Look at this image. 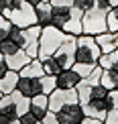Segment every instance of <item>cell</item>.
<instances>
[{
  "mask_svg": "<svg viewBox=\"0 0 118 124\" xmlns=\"http://www.w3.org/2000/svg\"><path fill=\"white\" fill-rule=\"evenodd\" d=\"M100 55H102V49H100L96 37L81 33L79 37H78V43H75V63H92V65H98Z\"/></svg>",
  "mask_w": 118,
  "mask_h": 124,
  "instance_id": "obj_1",
  "label": "cell"
},
{
  "mask_svg": "<svg viewBox=\"0 0 118 124\" xmlns=\"http://www.w3.org/2000/svg\"><path fill=\"white\" fill-rule=\"evenodd\" d=\"M65 37H67V33H63L61 29L45 27L41 31V39H39V59L51 57L59 49V45L65 41Z\"/></svg>",
  "mask_w": 118,
  "mask_h": 124,
  "instance_id": "obj_2",
  "label": "cell"
},
{
  "mask_svg": "<svg viewBox=\"0 0 118 124\" xmlns=\"http://www.w3.org/2000/svg\"><path fill=\"white\" fill-rule=\"evenodd\" d=\"M106 31H108V12L98 10V8H92L88 12H84V18H81V33L84 35L98 37Z\"/></svg>",
  "mask_w": 118,
  "mask_h": 124,
  "instance_id": "obj_3",
  "label": "cell"
},
{
  "mask_svg": "<svg viewBox=\"0 0 118 124\" xmlns=\"http://www.w3.org/2000/svg\"><path fill=\"white\" fill-rule=\"evenodd\" d=\"M6 18L14 24V27H20V29H27V27L37 24L35 6H31L27 0H16V4H14L12 10L6 14Z\"/></svg>",
  "mask_w": 118,
  "mask_h": 124,
  "instance_id": "obj_4",
  "label": "cell"
},
{
  "mask_svg": "<svg viewBox=\"0 0 118 124\" xmlns=\"http://www.w3.org/2000/svg\"><path fill=\"white\" fill-rule=\"evenodd\" d=\"M75 43H78V37L67 35L65 41L59 45V49L53 53V57L57 59V63L61 65V69L73 67V63H75Z\"/></svg>",
  "mask_w": 118,
  "mask_h": 124,
  "instance_id": "obj_5",
  "label": "cell"
},
{
  "mask_svg": "<svg viewBox=\"0 0 118 124\" xmlns=\"http://www.w3.org/2000/svg\"><path fill=\"white\" fill-rule=\"evenodd\" d=\"M84 114L90 118H98V120H104L108 110H112V100H110V92L106 98H92L90 102H86L84 106Z\"/></svg>",
  "mask_w": 118,
  "mask_h": 124,
  "instance_id": "obj_6",
  "label": "cell"
},
{
  "mask_svg": "<svg viewBox=\"0 0 118 124\" xmlns=\"http://www.w3.org/2000/svg\"><path fill=\"white\" fill-rule=\"evenodd\" d=\"M67 104H79L78 90H61V87H57L53 94H49V110L51 112H59Z\"/></svg>",
  "mask_w": 118,
  "mask_h": 124,
  "instance_id": "obj_7",
  "label": "cell"
},
{
  "mask_svg": "<svg viewBox=\"0 0 118 124\" xmlns=\"http://www.w3.org/2000/svg\"><path fill=\"white\" fill-rule=\"evenodd\" d=\"M41 29L39 24H33V27H27L24 29V43H23V49L27 51V55L31 59L39 57V39H41Z\"/></svg>",
  "mask_w": 118,
  "mask_h": 124,
  "instance_id": "obj_8",
  "label": "cell"
},
{
  "mask_svg": "<svg viewBox=\"0 0 118 124\" xmlns=\"http://www.w3.org/2000/svg\"><path fill=\"white\" fill-rule=\"evenodd\" d=\"M57 118H59V124H81L86 114L81 104H67L57 112Z\"/></svg>",
  "mask_w": 118,
  "mask_h": 124,
  "instance_id": "obj_9",
  "label": "cell"
},
{
  "mask_svg": "<svg viewBox=\"0 0 118 124\" xmlns=\"http://www.w3.org/2000/svg\"><path fill=\"white\" fill-rule=\"evenodd\" d=\"M16 92H20L27 98H35L41 94V77H23L18 73V84H16Z\"/></svg>",
  "mask_w": 118,
  "mask_h": 124,
  "instance_id": "obj_10",
  "label": "cell"
},
{
  "mask_svg": "<svg viewBox=\"0 0 118 124\" xmlns=\"http://www.w3.org/2000/svg\"><path fill=\"white\" fill-rule=\"evenodd\" d=\"M79 81H81V77L75 73L73 67L61 69L59 75H57V87H61V90H75L79 85Z\"/></svg>",
  "mask_w": 118,
  "mask_h": 124,
  "instance_id": "obj_11",
  "label": "cell"
},
{
  "mask_svg": "<svg viewBox=\"0 0 118 124\" xmlns=\"http://www.w3.org/2000/svg\"><path fill=\"white\" fill-rule=\"evenodd\" d=\"M98 41L102 53H110V51H116L118 49V31H106V33H102L96 37Z\"/></svg>",
  "mask_w": 118,
  "mask_h": 124,
  "instance_id": "obj_12",
  "label": "cell"
},
{
  "mask_svg": "<svg viewBox=\"0 0 118 124\" xmlns=\"http://www.w3.org/2000/svg\"><path fill=\"white\" fill-rule=\"evenodd\" d=\"M71 18V8L67 6H53V12H51V27L55 29H65V24L69 23Z\"/></svg>",
  "mask_w": 118,
  "mask_h": 124,
  "instance_id": "obj_13",
  "label": "cell"
},
{
  "mask_svg": "<svg viewBox=\"0 0 118 124\" xmlns=\"http://www.w3.org/2000/svg\"><path fill=\"white\" fill-rule=\"evenodd\" d=\"M31 112L39 118V122L43 120V116L49 112V96L45 94H39L35 98H31Z\"/></svg>",
  "mask_w": 118,
  "mask_h": 124,
  "instance_id": "obj_14",
  "label": "cell"
},
{
  "mask_svg": "<svg viewBox=\"0 0 118 124\" xmlns=\"http://www.w3.org/2000/svg\"><path fill=\"white\" fill-rule=\"evenodd\" d=\"M81 18H84V12L78 10L75 6H71V18H69V23L65 24L63 33L73 35V37H79L81 35Z\"/></svg>",
  "mask_w": 118,
  "mask_h": 124,
  "instance_id": "obj_15",
  "label": "cell"
},
{
  "mask_svg": "<svg viewBox=\"0 0 118 124\" xmlns=\"http://www.w3.org/2000/svg\"><path fill=\"white\" fill-rule=\"evenodd\" d=\"M51 12H53L51 2H41L35 6V16H37V24L41 29L51 27Z\"/></svg>",
  "mask_w": 118,
  "mask_h": 124,
  "instance_id": "obj_16",
  "label": "cell"
},
{
  "mask_svg": "<svg viewBox=\"0 0 118 124\" xmlns=\"http://www.w3.org/2000/svg\"><path fill=\"white\" fill-rule=\"evenodd\" d=\"M6 65H8V69H12V71H20L24 65L31 61V57L27 55V51L24 49H18L16 53H12V55H6Z\"/></svg>",
  "mask_w": 118,
  "mask_h": 124,
  "instance_id": "obj_17",
  "label": "cell"
},
{
  "mask_svg": "<svg viewBox=\"0 0 118 124\" xmlns=\"http://www.w3.org/2000/svg\"><path fill=\"white\" fill-rule=\"evenodd\" d=\"M16 84H18V71L8 69L6 73L0 77V92L2 94H12L16 90Z\"/></svg>",
  "mask_w": 118,
  "mask_h": 124,
  "instance_id": "obj_18",
  "label": "cell"
},
{
  "mask_svg": "<svg viewBox=\"0 0 118 124\" xmlns=\"http://www.w3.org/2000/svg\"><path fill=\"white\" fill-rule=\"evenodd\" d=\"M18 73L23 75V77H43V75H45V71H43V63H41V59H39V57H35V59H31L29 63L18 71Z\"/></svg>",
  "mask_w": 118,
  "mask_h": 124,
  "instance_id": "obj_19",
  "label": "cell"
},
{
  "mask_svg": "<svg viewBox=\"0 0 118 124\" xmlns=\"http://www.w3.org/2000/svg\"><path fill=\"white\" fill-rule=\"evenodd\" d=\"M100 85H104L108 92L118 90V71H116V69H102Z\"/></svg>",
  "mask_w": 118,
  "mask_h": 124,
  "instance_id": "obj_20",
  "label": "cell"
},
{
  "mask_svg": "<svg viewBox=\"0 0 118 124\" xmlns=\"http://www.w3.org/2000/svg\"><path fill=\"white\" fill-rule=\"evenodd\" d=\"M98 65L102 69H116L118 71V49L110 51V53H102L98 59Z\"/></svg>",
  "mask_w": 118,
  "mask_h": 124,
  "instance_id": "obj_21",
  "label": "cell"
},
{
  "mask_svg": "<svg viewBox=\"0 0 118 124\" xmlns=\"http://www.w3.org/2000/svg\"><path fill=\"white\" fill-rule=\"evenodd\" d=\"M0 114L4 116H16L18 118V110L14 106V100L10 98V94H4L0 98Z\"/></svg>",
  "mask_w": 118,
  "mask_h": 124,
  "instance_id": "obj_22",
  "label": "cell"
},
{
  "mask_svg": "<svg viewBox=\"0 0 118 124\" xmlns=\"http://www.w3.org/2000/svg\"><path fill=\"white\" fill-rule=\"evenodd\" d=\"M57 90V75H43L41 77V94L49 96Z\"/></svg>",
  "mask_w": 118,
  "mask_h": 124,
  "instance_id": "obj_23",
  "label": "cell"
},
{
  "mask_svg": "<svg viewBox=\"0 0 118 124\" xmlns=\"http://www.w3.org/2000/svg\"><path fill=\"white\" fill-rule=\"evenodd\" d=\"M41 63H43V71H45V75H59L61 65L57 63V59H55L53 55H51V57L41 59Z\"/></svg>",
  "mask_w": 118,
  "mask_h": 124,
  "instance_id": "obj_24",
  "label": "cell"
},
{
  "mask_svg": "<svg viewBox=\"0 0 118 124\" xmlns=\"http://www.w3.org/2000/svg\"><path fill=\"white\" fill-rule=\"evenodd\" d=\"M8 39L12 41V43H16L20 49H23V43H24V29H20V27H10V33H8Z\"/></svg>",
  "mask_w": 118,
  "mask_h": 124,
  "instance_id": "obj_25",
  "label": "cell"
},
{
  "mask_svg": "<svg viewBox=\"0 0 118 124\" xmlns=\"http://www.w3.org/2000/svg\"><path fill=\"white\" fill-rule=\"evenodd\" d=\"M20 47L16 43H12V41L10 39H4V41H0V53L4 55V57H6V55H12V53H16Z\"/></svg>",
  "mask_w": 118,
  "mask_h": 124,
  "instance_id": "obj_26",
  "label": "cell"
},
{
  "mask_svg": "<svg viewBox=\"0 0 118 124\" xmlns=\"http://www.w3.org/2000/svg\"><path fill=\"white\" fill-rule=\"evenodd\" d=\"M73 69H75V73L84 79V77H88L92 71L96 69V65H92V63H73Z\"/></svg>",
  "mask_w": 118,
  "mask_h": 124,
  "instance_id": "obj_27",
  "label": "cell"
},
{
  "mask_svg": "<svg viewBox=\"0 0 118 124\" xmlns=\"http://www.w3.org/2000/svg\"><path fill=\"white\" fill-rule=\"evenodd\" d=\"M108 31H118V6L108 10Z\"/></svg>",
  "mask_w": 118,
  "mask_h": 124,
  "instance_id": "obj_28",
  "label": "cell"
},
{
  "mask_svg": "<svg viewBox=\"0 0 118 124\" xmlns=\"http://www.w3.org/2000/svg\"><path fill=\"white\" fill-rule=\"evenodd\" d=\"M10 27H12V23L6 18V16H2L0 14V41H4V39H8V33H10Z\"/></svg>",
  "mask_w": 118,
  "mask_h": 124,
  "instance_id": "obj_29",
  "label": "cell"
},
{
  "mask_svg": "<svg viewBox=\"0 0 118 124\" xmlns=\"http://www.w3.org/2000/svg\"><path fill=\"white\" fill-rule=\"evenodd\" d=\"M73 6L81 12H88V10L94 8V0H73Z\"/></svg>",
  "mask_w": 118,
  "mask_h": 124,
  "instance_id": "obj_30",
  "label": "cell"
},
{
  "mask_svg": "<svg viewBox=\"0 0 118 124\" xmlns=\"http://www.w3.org/2000/svg\"><path fill=\"white\" fill-rule=\"evenodd\" d=\"M100 75H102V67H100V65H96V69L92 71L88 77H84V79H88L90 84H100Z\"/></svg>",
  "mask_w": 118,
  "mask_h": 124,
  "instance_id": "obj_31",
  "label": "cell"
},
{
  "mask_svg": "<svg viewBox=\"0 0 118 124\" xmlns=\"http://www.w3.org/2000/svg\"><path fill=\"white\" fill-rule=\"evenodd\" d=\"M37 122H39V118L35 116L31 110H29V112H24V114L20 116V124H37Z\"/></svg>",
  "mask_w": 118,
  "mask_h": 124,
  "instance_id": "obj_32",
  "label": "cell"
},
{
  "mask_svg": "<svg viewBox=\"0 0 118 124\" xmlns=\"http://www.w3.org/2000/svg\"><path fill=\"white\" fill-rule=\"evenodd\" d=\"M41 124H59V118H57V112H47V114L43 116V120H41Z\"/></svg>",
  "mask_w": 118,
  "mask_h": 124,
  "instance_id": "obj_33",
  "label": "cell"
},
{
  "mask_svg": "<svg viewBox=\"0 0 118 124\" xmlns=\"http://www.w3.org/2000/svg\"><path fill=\"white\" fill-rule=\"evenodd\" d=\"M104 124H118V110H108V114L104 118Z\"/></svg>",
  "mask_w": 118,
  "mask_h": 124,
  "instance_id": "obj_34",
  "label": "cell"
},
{
  "mask_svg": "<svg viewBox=\"0 0 118 124\" xmlns=\"http://www.w3.org/2000/svg\"><path fill=\"white\" fill-rule=\"evenodd\" d=\"M0 124H20V118H16V116H4V114H0Z\"/></svg>",
  "mask_w": 118,
  "mask_h": 124,
  "instance_id": "obj_35",
  "label": "cell"
},
{
  "mask_svg": "<svg viewBox=\"0 0 118 124\" xmlns=\"http://www.w3.org/2000/svg\"><path fill=\"white\" fill-rule=\"evenodd\" d=\"M51 6H67V8H71L73 6V0H51Z\"/></svg>",
  "mask_w": 118,
  "mask_h": 124,
  "instance_id": "obj_36",
  "label": "cell"
},
{
  "mask_svg": "<svg viewBox=\"0 0 118 124\" xmlns=\"http://www.w3.org/2000/svg\"><path fill=\"white\" fill-rule=\"evenodd\" d=\"M8 71V65H6V59H4V55L0 53V77H2L4 73Z\"/></svg>",
  "mask_w": 118,
  "mask_h": 124,
  "instance_id": "obj_37",
  "label": "cell"
},
{
  "mask_svg": "<svg viewBox=\"0 0 118 124\" xmlns=\"http://www.w3.org/2000/svg\"><path fill=\"white\" fill-rule=\"evenodd\" d=\"M110 100H112V108L118 110V90H112L110 92Z\"/></svg>",
  "mask_w": 118,
  "mask_h": 124,
  "instance_id": "obj_38",
  "label": "cell"
},
{
  "mask_svg": "<svg viewBox=\"0 0 118 124\" xmlns=\"http://www.w3.org/2000/svg\"><path fill=\"white\" fill-rule=\"evenodd\" d=\"M81 124H104V120H98V118H90V116H86Z\"/></svg>",
  "mask_w": 118,
  "mask_h": 124,
  "instance_id": "obj_39",
  "label": "cell"
},
{
  "mask_svg": "<svg viewBox=\"0 0 118 124\" xmlns=\"http://www.w3.org/2000/svg\"><path fill=\"white\" fill-rule=\"evenodd\" d=\"M27 2L31 4V6H37V4H41V0H27Z\"/></svg>",
  "mask_w": 118,
  "mask_h": 124,
  "instance_id": "obj_40",
  "label": "cell"
},
{
  "mask_svg": "<svg viewBox=\"0 0 118 124\" xmlns=\"http://www.w3.org/2000/svg\"><path fill=\"white\" fill-rule=\"evenodd\" d=\"M108 4L110 6H118V0H108Z\"/></svg>",
  "mask_w": 118,
  "mask_h": 124,
  "instance_id": "obj_41",
  "label": "cell"
},
{
  "mask_svg": "<svg viewBox=\"0 0 118 124\" xmlns=\"http://www.w3.org/2000/svg\"><path fill=\"white\" fill-rule=\"evenodd\" d=\"M41 2H51V0H41Z\"/></svg>",
  "mask_w": 118,
  "mask_h": 124,
  "instance_id": "obj_42",
  "label": "cell"
},
{
  "mask_svg": "<svg viewBox=\"0 0 118 124\" xmlns=\"http://www.w3.org/2000/svg\"><path fill=\"white\" fill-rule=\"evenodd\" d=\"M2 96H4V94H2V92H0V98H2Z\"/></svg>",
  "mask_w": 118,
  "mask_h": 124,
  "instance_id": "obj_43",
  "label": "cell"
},
{
  "mask_svg": "<svg viewBox=\"0 0 118 124\" xmlns=\"http://www.w3.org/2000/svg\"><path fill=\"white\" fill-rule=\"evenodd\" d=\"M37 124H41V122H37Z\"/></svg>",
  "mask_w": 118,
  "mask_h": 124,
  "instance_id": "obj_44",
  "label": "cell"
}]
</instances>
